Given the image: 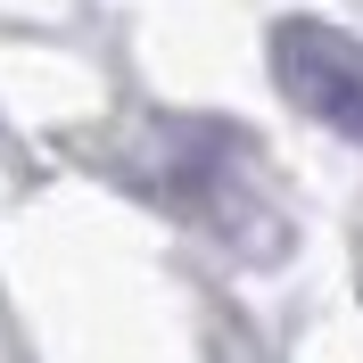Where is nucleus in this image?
<instances>
[{
  "mask_svg": "<svg viewBox=\"0 0 363 363\" xmlns=\"http://www.w3.org/2000/svg\"><path fill=\"white\" fill-rule=\"evenodd\" d=\"M272 83L297 116H314L322 133L363 140V42L347 25H322V17H281L272 25Z\"/></svg>",
  "mask_w": 363,
  "mask_h": 363,
  "instance_id": "f257e3e1",
  "label": "nucleus"
}]
</instances>
